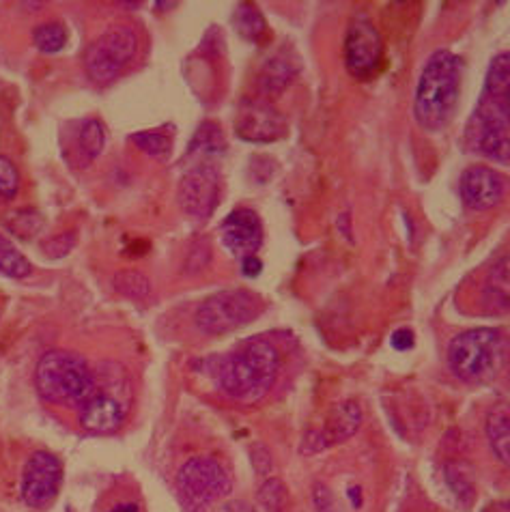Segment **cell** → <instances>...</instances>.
Returning <instances> with one entry per match:
<instances>
[{
    "instance_id": "obj_1",
    "label": "cell",
    "mask_w": 510,
    "mask_h": 512,
    "mask_svg": "<svg viewBox=\"0 0 510 512\" xmlns=\"http://www.w3.org/2000/svg\"><path fill=\"white\" fill-rule=\"evenodd\" d=\"M280 371V351L269 338L246 340L224 358L216 360L218 388L237 403H257L272 390Z\"/></svg>"
},
{
    "instance_id": "obj_2",
    "label": "cell",
    "mask_w": 510,
    "mask_h": 512,
    "mask_svg": "<svg viewBox=\"0 0 510 512\" xmlns=\"http://www.w3.org/2000/svg\"><path fill=\"white\" fill-rule=\"evenodd\" d=\"M461 74V59L448 50H437L424 65L414 97V115L422 130L437 134L450 123L459 102Z\"/></svg>"
},
{
    "instance_id": "obj_3",
    "label": "cell",
    "mask_w": 510,
    "mask_h": 512,
    "mask_svg": "<svg viewBox=\"0 0 510 512\" xmlns=\"http://www.w3.org/2000/svg\"><path fill=\"white\" fill-rule=\"evenodd\" d=\"M35 386L46 403L80 409L95 392V373L80 355L54 349L39 360Z\"/></svg>"
},
{
    "instance_id": "obj_4",
    "label": "cell",
    "mask_w": 510,
    "mask_h": 512,
    "mask_svg": "<svg viewBox=\"0 0 510 512\" xmlns=\"http://www.w3.org/2000/svg\"><path fill=\"white\" fill-rule=\"evenodd\" d=\"M130 379L119 364H99L95 373V392L78 409V420L84 431L93 435H108L121 429L130 411Z\"/></svg>"
},
{
    "instance_id": "obj_5",
    "label": "cell",
    "mask_w": 510,
    "mask_h": 512,
    "mask_svg": "<svg viewBox=\"0 0 510 512\" xmlns=\"http://www.w3.org/2000/svg\"><path fill=\"white\" fill-rule=\"evenodd\" d=\"M502 336L491 327H476L450 340L448 366L455 377L465 383L487 379L498 364Z\"/></svg>"
},
{
    "instance_id": "obj_6",
    "label": "cell",
    "mask_w": 510,
    "mask_h": 512,
    "mask_svg": "<svg viewBox=\"0 0 510 512\" xmlns=\"http://www.w3.org/2000/svg\"><path fill=\"white\" fill-rule=\"evenodd\" d=\"M263 300L252 291L233 289L220 291L198 306L194 321L196 327L207 336L229 334L248 325L263 312Z\"/></svg>"
},
{
    "instance_id": "obj_7",
    "label": "cell",
    "mask_w": 510,
    "mask_h": 512,
    "mask_svg": "<svg viewBox=\"0 0 510 512\" xmlns=\"http://www.w3.org/2000/svg\"><path fill=\"white\" fill-rule=\"evenodd\" d=\"M138 50V35L132 26H115L97 37L84 54V69L93 82L106 84L115 80Z\"/></svg>"
},
{
    "instance_id": "obj_8",
    "label": "cell",
    "mask_w": 510,
    "mask_h": 512,
    "mask_svg": "<svg viewBox=\"0 0 510 512\" xmlns=\"http://www.w3.org/2000/svg\"><path fill=\"white\" fill-rule=\"evenodd\" d=\"M177 487L188 508L205 510L229 495L231 478L216 459L196 457L179 469Z\"/></svg>"
},
{
    "instance_id": "obj_9",
    "label": "cell",
    "mask_w": 510,
    "mask_h": 512,
    "mask_svg": "<svg viewBox=\"0 0 510 512\" xmlns=\"http://www.w3.org/2000/svg\"><path fill=\"white\" fill-rule=\"evenodd\" d=\"M63 482V465L52 452H35L26 461L22 472V497L24 502L39 510L50 506L61 491Z\"/></svg>"
},
{
    "instance_id": "obj_10",
    "label": "cell",
    "mask_w": 510,
    "mask_h": 512,
    "mask_svg": "<svg viewBox=\"0 0 510 512\" xmlns=\"http://www.w3.org/2000/svg\"><path fill=\"white\" fill-rule=\"evenodd\" d=\"M384 56V44L377 28L366 16L353 18L345 37V63L351 76L360 80L371 78L381 65Z\"/></svg>"
},
{
    "instance_id": "obj_11",
    "label": "cell",
    "mask_w": 510,
    "mask_h": 512,
    "mask_svg": "<svg viewBox=\"0 0 510 512\" xmlns=\"http://www.w3.org/2000/svg\"><path fill=\"white\" fill-rule=\"evenodd\" d=\"M220 198V173L214 164H198L179 183V205L186 216L205 220L214 213Z\"/></svg>"
},
{
    "instance_id": "obj_12",
    "label": "cell",
    "mask_w": 510,
    "mask_h": 512,
    "mask_svg": "<svg viewBox=\"0 0 510 512\" xmlns=\"http://www.w3.org/2000/svg\"><path fill=\"white\" fill-rule=\"evenodd\" d=\"M510 125H506L495 112L478 102L474 117L467 125V140L472 151L493 162L510 164Z\"/></svg>"
},
{
    "instance_id": "obj_13",
    "label": "cell",
    "mask_w": 510,
    "mask_h": 512,
    "mask_svg": "<svg viewBox=\"0 0 510 512\" xmlns=\"http://www.w3.org/2000/svg\"><path fill=\"white\" fill-rule=\"evenodd\" d=\"M235 130L239 138L250 142H272L285 134V121L265 99H246L239 106Z\"/></svg>"
},
{
    "instance_id": "obj_14",
    "label": "cell",
    "mask_w": 510,
    "mask_h": 512,
    "mask_svg": "<svg viewBox=\"0 0 510 512\" xmlns=\"http://www.w3.org/2000/svg\"><path fill=\"white\" fill-rule=\"evenodd\" d=\"M506 192V179L489 166H472L461 177V196L474 211H489L498 207Z\"/></svg>"
},
{
    "instance_id": "obj_15",
    "label": "cell",
    "mask_w": 510,
    "mask_h": 512,
    "mask_svg": "<svg viewBox=\"0 0 510 512\" xmlns=\"http://www.w3.org/2000/svg\"><path fill=\"white\" fill-rule=\"evenodd\" d=\"M220 237L226 250L246 259L254 256L263 244V224L252 209H235L222 222Z\"/></svg>"
},
{
    "instance_id": "obj_16",
    "label": "cell",
    "mask_w": 510,
    "mask_h": 512,
    "mask_svg": "<svg viewBox=\"0 0 510 512\" xmlns=\"http://www.w3.org/2000/svg\"><path fill=\"white\" fill-rule=\"evenodd\" d=\"M480 104H485L506 125H510V52L495 56L491 61Z\"/></svg>"
},
{
    "instance_id": "obj_17",
    "label": "cell",
    "mask_w": 510,
    "mask_h": 512,
    "mask_svg": "<svg viewBox=\"0 0 510 512\" xmlns=\"http://www.w3.org/2000/svg\"><path fill=\"white\" fill-rule=\"evenodd\" d=\"M362 424V411L356 403H340L336 405L328 420H325V426L321 431H310L308 435L315 437L319 442V450L328 448L330 444H340V442H347L349 437H353L358 433Z\"/></svg>"
},
{
    "instance_id": "obj_18",
    "label": "cell",
    "mask_w": 510,
    "mask_h": 512,
    "mask_svg": "<svg viewBox=\"0 0 510 512\" xmlns=\"http://www.w3.org/2000/svg\"><path fill=\"white\" fill-rule=\"evenodd\" d=\"M483 306L489 312H506L510 308V254L489 269L483 282Z\"/></svg>"
},
{
    "instance_id": "obj_19",
    "label": "cell",
    "mask_w": 510,
    "mask_h": 512,
    "mask_svg": "<svg viewBox=\"0 0 510 512\" xmlns=\"http://www.w3.org/2000/svg\"><path fill=\"white\" fill-rule=\"evenodd\" d=\"M491 448L504 465H510V409L495 407L487 420Z\"/></svg>"
},
{
    "instance_id": "obj_20",
    "label": "cell",
    "mask_w": 510,
    "mask_h": 512,
    "mask_svg": "<svg viewBox=\"0 0 510 512\" xmlns=\"http://www.w3.org/2000/svg\"><path fill=\"white\" fill-rule=\"evenodd\" d=\"M233 24L239 35L248 41H254V44H259L267 35L265 18L261 16V11L252 5H239L233 16Z\"/></svg>"
},
{
    "instance_id": "obj_21",
    "label": "cell",
    "mask_w": 510,
    "mask_h": 512,
    "mask_svg": "<svg viewBox=\"0 0 510 512\" xmlns=\"http://www.w3.org/2000/svg\"><path fill=\"white\" fill-rule=\"evenodd\" d=\"M31 272V261H28L5 235H0V274H5L9 278H26L31 276Z\"/></svg>"
},
{
    "instance_id": "obj_22",
    "label": "cell",
    "mask_w": 510,
    "mask_h": 512,
    "mask_svg": "<svg viewBox=\"0 0 510 512\" xmlns=\"http://www.w3.org/2000/svg\"><path fill=\"white\" fill-rule=\"evenodd\" d=\"M33 44L39 52H46V54L61 52L67 44V28L61 22L39 24L33 31Z\"/></svg>"
},
{
    "instance_id": "obj_23",
    "label": "cell",
    "mask_w": 510,
    "mask_h": 512,
    "mask_svg": "<svg viewBox=\"0 0 510 512\" xmlns=\"http://www.w3.org/2000/svg\"><path fill=\"white\" fill-rule=\"evenodd\" d=\"M117 293L130 297V300H145L151 293V282L145 274L136 272V269H123V272L115 274L112 278Z\"/></svg>"
},
{
    "instance_id": "obj_24",
    "label": "cell",
    "mask_w": 510,
    "mask_h": 512,
    "mask_svg": "<svg viewBox=\"0 0 510 512\" xmlns=\"http://www.w3.org/2000/svg\"><path fill=\"white\" fill-rule=\"evenodd\" d=\"M78 145L82 149V153L87 155L89 160H95L99 153L104 151L106 147V132L104 125L99 123L97 119H87L82 123L80 132H78Z\"/></svg>"
},
{
    "instance_id": "obj_25",
    "label": "cell",
    "mask_w": 510,
    "mask_h": 512,
    "mask_svg": "<svg viewBox=\"0 0 510 512\" xmlns=\"http://www.w3.org/2000/svg\"><path fill=\"white\" fill-rule=\"evenodd\" d=\"M293 76V67L287 59H282V56H276V59L269 61L263 69V76H261V89L265 93H278L287 87V82Z\"/></svg>"
},
{
    "instance_id": "obj_26",
    "label": "cell",
    "mask_w": 510,
    "mask_h": 512,
    "mask_svg": "<svg viewBox=\"0 0 510 512\" xmlns=\"http://www.w3.org/2000/svg\"><path fill=\"white\" fill-rule=\"evenodd\" d=\"M130 140L140 151L151 155V158H164V155H168L170 149H173V140L162 132H138L132 134Z\"/></svg>"
},
{
    "instance_id": "obj_27",
    "label": "cell",
    "mask_w": 510,
    "mask_h": 512,
    "mask_svg": "<svg viewBox=\"0 0 510 512\" xmlns=\"http://www.w3.org/2000/svg\"><path fill=\"white\" fill-rule=\"evenodd\" d=\"M224 149V140H222V134H220V127L214 125V123H205L201 130H198L192 147H190V153H196V151H203V153H216V151H222Z\"/></svg>"
},
{
    "instance_id": "obj_28",
    "label": "cell",
    "mask_w": 510,
    "mask_h": 512,
    "mask_svg": "<svg viewBox=\"0 0 510 512\" xmlns=\"http://www.w3.org/2000/svg\"><path fill=\"white\" fill-rule=\"evenodd\" d=\"M446 478H448V485L450 489L455 491V497L463 504V506H470L474 500V487H472V480L470 476H465L461 472L459 465H450L446 469Z\"/></svg>"
},
{
    "instance_id": "obj_29",
    "label": "cell",
    "mask_w": 510,
    "mask_h": 512,
    "mask_svg": "<svg viewBox=\"0 0 510 512\" xmlns=\"http://www.w3.org/2000/svg\"><path fill=\"white\" fill-rule=\"evenodd\" d=\"M20 190L18 168L5 155H0V201H11Z\"/></svg>"
},
{
    "instance_id": "obj_30",
    "label": "cell",
    "mask_w": 510,
    "mask_h": 512,
    "mask_svg": "<svg viewBox=\"0 0 510 512\" xmlns=\"http://www.w3.org/2000/svg\"><path fill=\"white\" fill-rule=\"evenodd\" d=\"M313 500H315L317 512H345L343 506L338 504L334 493H332L328 487H325V485H315Z\"/></svg>"
},
{
    "instance_id": "obj_31",
    "label": "cell",
    "mask_w": 510,
    "mask_h": 512,
    "mask_svg": "<svg viewBox=\"0 0 510 512\" xmlns=\"http://www.w3.org/2000/svg\"><path fill=\"white\" fill-rule=\"evenodd\" d=\"M74 244H76V235L74 233H63L59 237L46 241L44 252L48 256H54V259H61V256H65L69 250L74 248Z\"/></svg>"
},
{
    "instance_id": "obj_32",
    "label": "cell",
    "mask_w": 510,
    "mask_h": 512,
    "mask_svg": "<svg viewBox=\"0 0 510 512\" xmlns=\"http://www.w3.org/2000/svg\"><path fill=\"white\" fill-rule=\"evenodd\" d=\"M282 493L285 491H282V485L278 480H267V485H263L261 500L269 512H278L280 502H282Z\"/></svg>"
},
{
    "instance_id": "obj_33",
    "label": "cell",
    "mask_w": 510,
    "mask_h": 512,
    "mask_svg": "<svg viewBox=\"0 0 510 512\" xmlns=\"http://www.w3.org/2000/svg\"><path fill=\"white\" fill-rule=\"evenodd\" d=\"M390 343H392L394 349L407 351V349L414 347V334H412V330H405V327H403V330H396V332L392 334Z\"/></svg>"
},
{
    "instance_id": "obj_34",
    "label": "cell",
    "mask_w": 510,
    "mask_h": 512,
    "mask_svg": "<svg viewBox=\"0 0 510 512\" xmlns=\"http://www.w3.org/2000/svg\"><path fill=\"white\" fill-rule=\"evenodd\" d=\"M242 269H244V276L254 278V276L261 274L263 263L257 259V256H246V259L242 261Z\"/></svg>"
},
{
    "instance_id": "obj_35",
    "label": "cell",
    "mask_w": 510,
    "mask_h": 512,
    "mask_svg": "<svg viewBox=\"0 0 510 512\" xmlns=\"http://www.w3.org/2000/svg\"><path fill=\"white\" fill-rule=\"evenodd\" d=\"M216 512H257L250 504L242 502V500H233V502H226L222 504Z\"/></svg>"
},
{
    "instance_id": "obj_36",
    "label": "cell",
    "mask_w": 510,
    "mask_h": 512,
    "mask_svg": "<svg viewBox=\"0 0 510 512\" xmlns=\"http://www.w3.org/2000/svg\"><path fill=\"white\" fill-rule=\"evenodd\" d=\"M110 512H140V510H138L136 504H121L117 508H112Z\"/></svg>"
}]
</instances>
